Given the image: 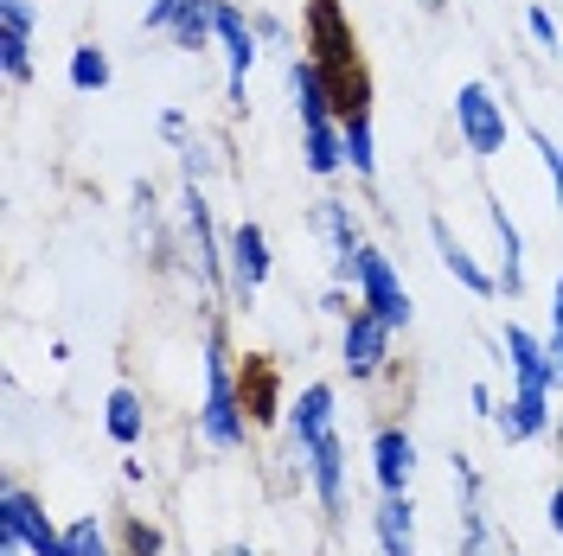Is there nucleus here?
<instances>
[{
	"instance_id": "obj_1",
	"label": "nucleus",
	"mask_w": 563,
	"mask_h": 556,
	"mask_svg": "<svg viewBox=\"0 0 563 556\" xmlns=\"http://www.w3.org/2000/svg\"><path fill=\"white\" fill-rule=\"evenodd\" d=\"M301 52L320 65L340 122L358 115V109H372V70H365V52H358L346 0H308L301 7Z\"/></svg>"
},
{
	"instance_id": "obj_2",
	"label": "nucleus",
	"mask_w": 563,
	"mask_h": 556,
	"mask_svg": "<svg viewBox=\"0 0 563 556\" xmlns=\"http://www.w3.org/2000/svg\"><path fill=\"white\" fill-rule=\"evenodd\" d=\"M256 422L244 410V390H238V365H231V333H224V313L206 320V397H199V442L218 454L250 448Z\"/></svg>"
},
{
	"instance_id": "obj_3",
	"label": "nucleus",
	"mask_w": 563,
	"mask_h": 556,
	"mask_svg": "<svg viewBox=\"0 0 563 556\" xmlns=\"http://www.w3.org/2000/svg\"><path fill=\"white\" fill-rule=\"evenodd\" d=\"M179 237H186V263L218 308H231V269H224V237L211 224L206 186L199 179H179Z\"/></svg>"
},
{
	"instance_id": "obj_4",
	"label": "nucleus",
	"mask_w": 563,
	"mask_h": 556,
	"mask_svg": "<svg viewBox=\"0 0 563 556\" xmlns=\"http://www.w3.org/2000/svg\"><path fill=\"white\" fill-rule=\"evenodd\" d=\"M0 556H70L65 524H52L38 492L20 480L0 487Z\"/></svg>"
},
{
	"instance_id": "obj_5",
	"label": "nucleus",
	"mask_w": 563,
	"mask_h": 556,
	"mask_svg": "<svg viewBox=\"0 0 563 556\" xmlns=\"http://www.w3.org/2000/svg\"><path fill=\"white\" fill-rule=\"evenodd\" d=\"M308 231L327 249V276L340 281V288H358V249H365V218H358V205L340 199V192H327L308 211Z\"/></svg>"
},
{
	"instance_id": "obj_6",
	"label": "nucleus",
	"mask_w": 563,
	"mask_h": 556,
	"mask_svg": "<svg viewBox=\"0 0 563 556\" xmlns=\"http://www.w3.org/2000/svg\"><path fill=\"white\" fill-rule=\"evenodd\" d=\"M333 416H340V390L327 378L301 383L295 397H288V416H282V429H288V474L308 487V454H314V442H327L333 435Z\"/></svg>"
},
{
	"instance_id": "obj_7",
	"label": "nucleus",
	"mask_w": 563,
	"mask_h": 556,
	"mask_svg": "<svg viewBox=\"0 0 563 556\" xmlns=\"http://www.w3.org/2000/svg\"><path fill=\"white\" fill-rule=\"evenodd\" d=\"M390 346H397V326L385 313H372L365 301H352V313L340 320V365L352 383H378L390 371Z\"/></svg>"
},
{
	"instance_id": "obj_8",
	"label": "nucleus",
	"mask_w": 563,
	"mask_h": 556,
	"mask_svg": "<svg viewBox=\"0 0 563 556\" xmlns=\"http://www.w3.org/2000/svg\"><path fill=\"white\" fill-rule=\"evenodd\" d=\"M218 52H224V103H231V115H244L250 70L263 58V33H256V20H250L238 0H218Z\"/></svg>"
},
{
	"instance_id": "obj_9",
	"label": "nucleus",
	"mask_w": 563,
	"mask_h": 556,
	"mask_svg": "<svg viewBox=\"0 0 563 556\" xmlns=\"http://www.w3.org/2000/svg\"><path fill=\"white\" fill-rule=\"evenodd\" d=\"M455 135H461V147H467L474 160L506 154V141H512V115H506V103L493 97L481 77H467V84L455 90Z\"/></svg>"
},
{
	"instance_id": "obj_10",
	"label": "nucleus",
	"mask_w": 563,
	"mask_h": 556,
	"mask_svg": "<svg viewBox=\"0 0 563 556\" xmlns=\"http://www.w3.org/2000/svg\"><path fill=\"white\" fill-rule=\"evenodd\" d=\"M224 269H231V313H250L256 294L269 288V269H276L269 231H263L256 218H244L238 231H224Z\"/></svg>"
},
{
	"instance_id": "obj_11",
	"label": "nucleus",
	"mask_w": 563,
	"mask_h": 556,
	"mask_svg": "<svg viewBox=\"0 0 563 556\" xmlns=\"http://www.w3.org/2000/svg\"><path fill=\"white\" fill-rule=\"evenodd\" d=\"M358 301L372 313H385L397 333H410V320H417V308H410V288H404V276H397V263H390L378 244L358 249V288H352Z\"/></svg>"
},
{
	"instance_id": "obj_12",
	"label": "nucleus",
	"mask_w": 563,
	"mask_h": 556,
	"mask_svg": "<svg viewBox=\"0 0 563 556\" xmlns=\"http://www.w3.org/2000/svg\"><path fill=\"white\" fill-rule=\"evenodd\" d=\"M551 397H558V390H544V383H512V390H506V403H499V416H493L499 442H506V448L551 442V422H558Z\"/></svg>"
},
{
	"instance_id": "obj_13",
	"label": "nucleus",
	"mask_w": 563,
	"mask_h": 556,
	"mask_svg": "<svg viewBox=\"0 0 563 556\" xmlns=\"http://www.w3.org/2000/svg\"><path fill=\"white\" fill-rule=\"evenodd\" d=\"M308 492H314V505H320V512H327L333 524L346 519L352 460H346V442H340V429H333L327 442H314V454H308Z\"/></svg>"
},
{
	"instance_id": "obj_14",
	"label": "nucleus",
	"mask_w": 563,
	"mask_h": 556,
	"mask_svg": "<svg viewBox=\"0 0 563 556\" xmlns=\"http://www.w3.org/2000/svg\"><path fill=\"white\" fill-rule=\"evenodd\" d=\"M372 480H378V492H410V480H417V435L404 422H378L372 429Z\"/></svg>"
},
{
	"instance_id": "obj_15",
	"label": "nucleus",
	"mask_w": 563,
	"mask_h": 556,
	"mask_svg": "<svg viewBox=\"0 0 563 556\" xmlns=\"http://www.w3.org/2000/svg\"><path fill=\"white\" fill-rule=\"evenodd\" d=\"M429 244H435V256H442V269H449V276H455L461 288L474 294V301H493V294H499V276H493L487 263L461 244L455 231H449V218H442V211L429 218Z\"/></svg>"
},
{
	"instance_id": "obj_16",
	"label": "nucleus",
	"mask_w": 563,
	"mask_h": 556,
	"mask_svg": "<svg viewBox=\"0 0 563 556\" xmlns=\"http://www.w3.org/2000/svg\"><path fill=\"white\" fill-rule=\"evenodd\" d=\"M238 390H244V410L256 429H269V422L288 416V403H282V371L276 358H263V352H250L244 365H238Z\"/></svg>"
},
{
	"instance_id": "obj_17",
	"label": "nucleus",
	"mask_w": 563,
	"mask_h": 556,
	"mask_svg": "<svg viewBox=\"0 0 563 556\" xmlns=\"http://www.w3.org/2000/svg\"><path fill=\"white\" fill-rule=\"evenodd\" d=\"M499 365L512 371V383H544L551 390V346H544V333H531L519 320H506V333H499Z\"/></svg>"
},
{
	"instance_id": "obj_18",
	"label": "nucleus",
	"mask_w": 563,
	"mask_h": 556,
	"mask_svg": "<svg viewBox=\"0 0 563 556\" xmlns=\"http://www.w3.org/2000/svg\"><path fill=\"white\" fill-rule=\"evenodd\" d=\"M372 537H378V556H417V499L410 492H378Z\"/></svg>"
},
{
	"instance_id": "obj_19",
	"label": "nucleus",
	"mask_w": 563,
	"mask_h": 556,
	"mask_svg": "<svg viewBox=\"0 0 563 556\" xmlns=\"http://www.w3.org/2000/svg\"><path fill=\"white\" fill-rule=\"evenodd\" d=\"M103 435H109L122 454L147 442V403H141L135 383H115V390L103 397Z\"/></svg>"
},
{
	"instance_id": "obj_20",
	"label": "nucleus",
	"mask_w": 563,
	"mask_h": 556,
	"mask_svg": "<svg viewBox=\"0 0 563 556\" xmlns=\"http://www.w3.org/2000/svg\"><path fill=\"white\" fill-rule=\"evenodd\" d=\"M455 556H506V531L493 524L487 499H455Z\"/></svg>"
},
{
	"instance_id": "obj_21",
	"label": "nucleus",
	"mask_w": 563,
	"mask_h": 556,
	"mask_svg": "<svg viewBox=\"0 0 563 556\" xmlns=\"http://www.w3.org/2000/svg\"><path fill=\"white\" fill-rule=\"evenodd\" d=\"M487 218H493V244H499V269H493V276H499V294L519 301V294H526V237H519V224H512L506 205H493Z\"/></svg>"
},
{
	"instance_id": "obj_22",
	"label": "nucleus",
	"mask_w": 563,
	"mask_h": 556,
	"mask_svg": "<svg viewBox=\"0 0 563 556\" xmlns=\"http://www.w3.org/2000/svg\"><path fill=\"white\" fill-rule=\"evenodd\" d=\"M167 38H174V52H211L218 45V0H186L174 13V26H167Z\"/></svg>"
},
{
	"instance_id": "obj_23",
	"label": "nucleus",
	"mask_w": 563,
	"mask_h": 556,
	"mask_svg": "<svg viewBox=\"0 0 563 556\" xmlns=\"http://www.w3.org/2000/svg\"><path fill=\"white\" fill-rule=\"evenodd\" d=\"M340 135H346V174L352 179H378V122H372V109H358L340 122Z\"/></svg>"
},
{
	"instance_id": "obj_24",
	"label": "nucleus",
	"mask_w": 563,
	"mask_h": 556,
	"mask_svg": "<svg viewBox=\"0 0 563 556\" xmlns=\"http://www.w3.org/2000/svg\"><path fill=\"white\" fill-rule=\"evenodd\" d=\"M65 77H70V90H77V97H103L109 77H115V65H109V52L97 45V38H84V45L70 52Z\"/></svg>"
},
{
	"instance_id": "obj_25",
	"label": "nucleus",
	"mask_w": 563,
	"mask_h": 556,
	"mask_svg": "<svg viewBox=\"0 0 563 556\" xmlns=\"http://www.w3.org/2000/svg\"><path fill=\"white\" fill-rule=\"evenodd\" d=\"M115 556H167V531L141 512H115Z\"/></svg>"
},
{
	"instance_id": "obj_26",
	"label": "nucleus",
	"mask_w": 563,
	"mask_h": 556,
	"mask_svg": "<svg viewBox=\"0 0 563 556\" xmlns=\"http://www.w3.org/2000/svg\"><path fill=\"white\" fill-rule=\"evenodd\" d=\"M65 544H70V556H115V524L84 512V519L65 524Z\"/></svg>"
},
{
	"instance_id": "obj_27",
	"label": "nucleus",
	"mask_w": 563,
	"mask_h": 556,
	"mask_svg": "<svg viewBox=\"0 0 563 556\" xmlns=\"http://www.w3.org/2000/svg\"><path fill=\"white\" fill-rule=\"evenodd\" d=\"M0 70H7V84H33V38L0 33Z\"/></svg>"
},
{
	"instance_id": "obj_28",
	"label": "nucleus",
	"mask_w": 563,
	"mask_h": 556,
	"mask_svg": "<svg viewBox=\"0 0 563 556\" xmlns=\"http://www.w3.org/2000/svg\"><path fill=\"white\" fill-rule=\"evenodd\" d=\"M449 487H455V499H487V474H481V460L474 454H449Z\"/></svg>"
},
{
	"instance_id": "obj_29",
	"label": "nucleus",
	"mask_w": 563,
	"mask_h": 556,
	"mask_svg": "<svg viewBox=\"0 0 563 556\" xmlns=\"http://www.w3.org/2000/svg\"><path fill=\"white\" fill-rule=\"evenodd\" d=\"M531 147H538V160H544V179H551V199H558V218H563V147L544 129H531Z\"/></svg>"
},
{
	"instance_id": "obj_30",
	"label": "nucleus",
	"mask_w": 563,
	"mask_h": 556,
	"mask_svg": "<svg viewBox=\"0 0 563 556\" xmlns=\"http://www.w3.org/2000/svg\"><path fill=\"white\" fill-rule=\"evenodd\" d=\"M526 33H531L538 52H558V45H563V33H558V20H551V7H544V0H531V7H526Z\"/></svg>"
},
{
	"instance_id": "obj_31",
	"label": "nucleus",
	"mask_w": 563,
	"mask_h": 556,
	"mask_svg": "<svg viewBox=\"0 0 563 556\" xmlns=\"http://www.w3.org/2000/svg\"><path fill=\"white\" fill-rule=\"evenodd\" d=\"M0 33H38V7L33 0H0Z\"/></svg>"
},
{
	"instance_id": "obj_32",
	"label": "nucleus",
	"mask_w": 563,
	"mask_h": 556,
	"mask_svg": "<svg viewBox=\"0 0 563 556\" xmlns=\"http://www.w3.org/2000/svg\"><path fill=\"white\" fill-rule=\"evenodd\" d=\"M211 167H218V160H211V147H206L199 135H192L186 147H179V179H199V186H206Z\"/></svg>"
},
{
	"instance_id": "obj_33",
	"label": "nucleus",
	"mask_w": 563,
	"mask_h": 556,
	"mask_svg": "<svg viewBox=\"0 0 563 556\" xmlns=\"http://www.w3.org/2000/svg\"><path fill=\"white\" fill-rule=\"evenodd\" d=\"M179 7H186V0H147V13H141V33H167Z\"/></svg>"
},
{
	"instance_id": "obj_34",
	"label": "nucleus",
	"mask_w": 563,
	"mask_h": 556,
	"mask_svg": "<svg viewBox=\"0 0 563 556\" xmlns=\"http://www.w3.org/2000/svg\"><path fill=\"white\" fill-rule=\"evenodd\" d=\"M154 129H161V141H174V147H186V141H192V122H186V109H161V122H154Z\"/></svg>"
},
{
	"instance_id": "obj_35",
	"label": "nucleus",
	"mask_w": 563,
	"mask_h": 556,
	"mask_svg": "<svg viewBox=\"0 0 563 556\" xmlns=\"http://www.w3.org/2000/svg\"><path fill=\"white\" fill-rule=\"evenodd\" d=\"M467 403H474V416H481V422L499 416V397H493V383H467Z\"/></svg>"
},
{
	"instance_id": "obj_36",
	"label": "nucleus",
	"mask_w": 563,
	"mask_h": 556,
	"mask_svg": "<svg viewBox=\"0 0 563 556\" xmlns=\"http://www.w3.org/2000/svg\"><path fill=\"white\" fill-rule=\"evenodd\" d=\"M544 524H551V537L563 544V480L551 487V499H544Z\"/></svg>"
},
{
	"instance_id": "obj_37",
	"label": "nucleus",
	"mask_w": 563,
	"mask_h": 556,
	"mask_svg": "<svg viewBox=\"0 0 563 556\" xmlns=\"http://www.w3.org/2000/svg\"><path fill=\"white\" fill-rule=\"evenodd\" d=\"M320 313H333V320H346V288H340V281H333V288H327V294H320Z\"/></svg>"
},
{
	"instance_id": "obj_38",
	"label": "nucleus",
	"mask_w": 563,
	"mask_h": 556,
	"mask_svg": "<svg viewBox=\"0 0 563 556\" xmlns=\"http://www.w3.org/2000/svg\"><path fill=\"white\" fill-rule=\"evenodd\" d=\"M544 340L563 346V276H558V288H551V333H544Z\"/></svg>"
},
{
	"instance_id": "obj_39",
	"label": "nucleus",
	"mask_w": 563,
	"mask_h": 556,
	"mask_svg": "<svg viewBox=\"0 0 563 556\" xmlns=\"http://www.w3.org/2000/svg\"><path fill=\"white\" fill-rule=\"evenodd\" d=\"M256 33L269 38V45H288V26H282L276 13H256Z\"/></svg>"
},
{
	"instance_id": "obj_40",
	"label": "nucleus",
	"mask_w": 563,
	"mask_h": 556,
	"mask_svg": "<svg viewBox=\"0 0 563 556\" xmlns=\"http://www.w3.org/2000/svg\"><path fill=\"white\" fill-rule=\"evenodd\" d=\"M122 480H129V487H147V467L135 460V448H129V460H122Z\"/></svg>"
},
{
	"instance_id": "obj_41",
	"label": "nucleus",
	"mask_w": 563,
	"mask_h": 556,
	"mask_svg": "<svg viewBox=\"0 0 563 556\" xmlns=\"http://www.w3.org/2000/svg\"><path fill=\"white\" fill-rule=\"evenodd\" d=\"M218 556H256V551H250V544H224Z\"/></svg>"
},
{
	"instance_id": "obj_42",
	"label": "nucleus",
	"mask_w": 563,
	"mask_h": 556,
	"mask_svg": "<svg viewBox=\"0 0 563 556\" xmlns=\"http://www.w3.org/2000/svg\"><path fill=\"white\" fill-rule=\"evenodd\" d=\"M551 442H558V448H563V410H558V422H551Z\"/></svg>"
},
{
	"instance_id": "obj_43",
	"label": "nucleus",
	"mask_w": 563,
	"mask_h": 556,
	"mask_svg": "<svg viewBox=\"0 0 563 556\" xmlns=\"http://www.w3.org/2000/svg\"><path fill=\"white\" fill-rule=\"evenodd\" d=\"M422 7H429V13H442V7H449V0H422Z\"/></svg>"
}]
</instances>
